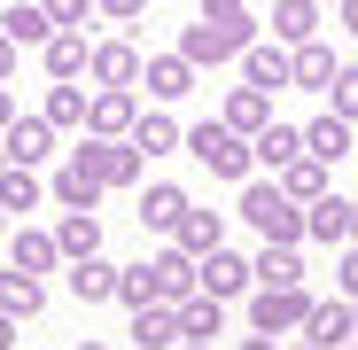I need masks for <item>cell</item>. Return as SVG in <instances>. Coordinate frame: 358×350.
<instances>
[{"label": "cell", "instance_id": "cell-24", "mask_svg": "<svg viewBox=\"0 0 358 350\" xmlns=\"http://www.w3.org/2000/svg\"><path fill=\"white\" fill-rule=\"evenodd\" d=\"M148 272H156V288H164V304H179V296H195V257L179 249V242H164V249L148 257Z\"/></svg>", "mask_w": 358, "mask_h": 350}, {"label": "cell", "instance_id": "cell-50", "mask_svg": "<svg viewBox=\"0 0 358 350\" xmlns=\"http://www.w3.org/2000/svg\"><path fill=\"white\" fill-rule=\"evenodd\" d=\"M0 226H8V210H0Z\"/></svg>", "mask_w": 358, "mask_h": 350}, {"label": "cell", "instance_id": "cell-21", "mask_svg": "<svg viewBox=\"0 0 358 350\" xmlns=\"http://www.w3.org/2000/svg\"><path fill=\"white\" fill-rule=\"evenodd\" d=\"M327 187H335V163H320L312 148L296 156V163H280V195H288V203H320Z\"/></svg>", "mask_w": 358, "mask_h": 350}, {"label": "cell", "instance_id": "cell-33", "mask_svg": "<svg viewBox=\"0 0 358 350\" xmlns=\"http://www.w3.org/2000/svg\"><path fill=\"white\" fill-rule=\"evenodd\" d=\"M179 210H187V195H179V187H164V180H156V187H141V226H148V233H171V226H179Z\"/></svg>", "mask_w": 358, "mask_h": 350}, {"label": "cell", "instance_id": "cell-5", "mask_svg": "<svg viewBox=\"0 0 358 350\" xmlns=\"http://www.w3.org/2000/svg\"><path fill=\"white\" fill-rule=\"evenodd\" d=\"M350 233H358V203L350 195H320V203H304V242H320V249H343L350 242Z\"/></svg>", "mask_w": 358, "mask_h": 350}, {"label": "cell", "instance_id": "cell-35", "mask_svg": "<svg viewBox=\"0 0 358 350\" xmlns=\"http://www.w3.org/2000/svg\"><path fill=\"white\" fill-rule=\"evenodd\" d=\"M31 203H39V171H31V163H0V210L16 218V210H31Z\"/></svg>", "mask_w": 358, "mask_h": 350}, {"label": "cell", "instance_id": "cell-49", "mask_svg": "<svg viewBox=\"0 0 358 350\" xmlns=\"http://www.w3.org/2000/svg\"><path fill=\"white\" fill-rule=\"evenodd\" d=\"M71 350H109V342H71Z\"/></svg>", "mask_w": 358, "mask_h": 350}, {"label": "cell", "instance_id": "cell-11", "mask_svg": "<svg viewBox=\"0 0 358 350\" xmlns=\"http://www.w3.org/2000/svg\"><path fill=\"white\" fill-rule=\"evenodd\" d=\"M179 54H187V63L195 71H218V63H234V54H242V39H234L226 24H179Z\"/></svg>", "mask_w": 358, "mask_h": 350}, {"label": "cell", "instance_id": "cell-1", "mask_svg": "<svg viewBox=\"0 0 358 350\" xmlns=\"http://www.w3.org/2000/svg\"><path fill=\"white\" fill-rule=\"evenodd\" d=\"M179 148H187V156L210 171V180H234V187H242L250 171H257V148H250L242 133H234L226 117H195V125L179 133Z\"/></svg>", "mask_w": 358, "mask_h": 350}, {"label": "cell", "instance_id": "cell-51", "mask_svg": "<svg viewBox=\"0 0 358 350\" xmlns=\"http://www.w3.org/2000/svg\"><path fill=\"white\" fill-rule=\"evenodd\" d=\"M0 163H8V148H0Z\"/></svg>", "mask_w": 358, "mask_h": 350}, {"label": "cell", "instance_id": "cell-46", "mask_svg": "<svg viewBox=\"0 0 358 350\" xmlns=\"http://www.w3.org/2000/svg\"><path fill=\"white\" fill-rule=\"evenodd\" d=\"M16 327H24V319H8V312H0V350H16Z\"/></svg>", "mask_w": 358, "mask_h": 350}, {"label": "cell", "instance_id": "cell-42", "mask_svg": "<svg viewBox=\"0 0 358 350\" xmlns=\"http://www.w3.org/2000/svg\"><path fill=\"white\" fill-rule=\"evenodd\" d=\"M16 63H24V47H16L8 31H0V86H8V78H16Z\"/></svg>", "mask_w": 358, "mask_h": 350}, {"label": "cell", "instance_id": "cell-7", "mask_svg": "<svg viewBox=\"0 0 358 350\" xmlns=\"http://www.w3.org/2000/svg\"><path fill=\"white\" fill-rule=\"evenodd\" d=\"M141 94L156 101V109H171V101H187L195 94V63H187V54H148V63H141Z\"/></svg>", "mask_w": 358, "mask_h": 350}, {"label": "cell", "instance_id": "cell-12", "mask_svg": "<svg viewBox=\"0 0 358 350\" xmlns=\"http://www.w3.org/2000/svg\"><path fill=\"white\" fill-rule=\"evenodd\" d=\"M0 148H8V163H31V171H39L47 156H63V133H55L47 117H16V125L0 133Z\"/></svg>", "mask_w": 358, "mask_h": 350}, {"label": "cell", "instance_id": "cell-14", "mask_svg": "<svg viewBox=\"0 0 358 350\" xmlns=\"http://www.w3.org/2000/svg\"><path fill=\"white\" fill-rule=\"evenodd\" d=\"M63 288H71V296L78 304H117V265L94 249V257H71L63 265Z\"/></svg>", "mask_w": 358, "mask_h": 350}, {"label": "cell", "instance_id": "cell-6", "mask_svg": "<svg viewBox=\"0 0 358 350\" xmlns=\"http://www.w3.org/2000/svg\"><path fill=\"white\" fill-rule=\"evenodd\" d=\"M195 288L203 296H218V304H234V296H250V257L242 249H210V257H195Z\"/></svg>", "mask_w": 358, "mask_h": 350}, {"label": "cell", "instance_id": "cell-13", "mask_svg": "<svg viewBox=\"0 0 358 350\" xmlns=\"http://www.w3.org/2000/svg\"><path fill=\"white\" fill-rule=\"evenodd\" d=\"M335 71H343V54H335L327 39H304V47H288V86H304V94H327V86H335Z\"/></svg>", "mask_w": 358, "mask_h": 350}, {"label": "cell", "instance_id": "cell-41", "mask_svg": "<svg viewBox=\"0 0 358 350\" xmlns=\"http://www.w3.org/2000/svg\"><path fill=\"white\" fill-rule=\"evenodd\" d=\"M335 288L358 304V242H343V265H335Z\"/></svg>", "mask_w": 358, "mask_h": 350}, {"label": "cell", "instance_id": "cell-2", "mask_svg": "<svg viewBox=\"0 0 358 350\" xmlns=\"http://www.w3.org/2000/svg\"><path fill=\"white\" fill-rule=\"evenodd\" d=\"M242 218L257 242H304V203H288L280 180H242Z\"/></svg>", "mask_w": 358, "mask_h": 350}, {"label": "cell", "instance_id": "cell-8", "mask_svg": "<svg viewBox=\"0 0 358 350\" xmlns=\"http://www.w3.org/2000/svg\"><path fill=\"white\" fill-rule=\"evenodd\" d=\"M141 63H148V54L133 47V31H125V39H94L86 86H141Z\"/></svg>", "mask_w": 358, "mask_h": 350}, {"label": "cell", "instance_id": "cell-38", "mask_svg": "<svg viewBox=\"0 0 358 350\" xmlns=\"http://www.w3.org/2000/svg\"><path fill=\"white\" fill-rule=\"evenodd\" d=\"M327 109L358 125V63H343V71H335V86H327Z\"/></svg>", "mask_w": 358, "mask_h": 350}, {"label": "cell", "instance_id": "cell-32", "mask_svg": "<svg viewBox=\"0 0 358 350\" xmlns=\"http://www.w3.org/2000/svg\"><path fill=\"white\" fill-rule=\"evenodd\" d=\"M242 54H250V86H265V94L288 86V47H280V39H250Z\"/></svg>", "mask_w": 358, "mask_h": 350}, {"label": "cell", "instance_id": "cell-53", "mask_svg": "<svg viewBox=\"0 0 358 350\" xmlns=\"http://www.w3.org/2000/svg\"><path fill=\"white\" fill-rule=\"evenodd\" d=\"M125 350H133V342H125Z\"/></svg>", "mask_w": 358, "mask_h": 350}, {"label": "cell", "instance_id": "cell-29", "mask_svg": "<svg viewBox=\"0 0 358 350\" xmlns=\"http://www.w3.org/2000/svg\"><path fill=\"white\" fill-rule=\"evenodd\" d=\"M304 148H312L320 163H343V156H350V117H335V109H320L312 125H304Z\"/></svg>", "mask_w": 358, "mask_h": 350}, {"label": "cell", "instance_id": "cell-45", "mask_svg": "<svg viewBox=\"0 0 358 350\" xmlns=\"http://www.w3.org/2000/svg\"><path fill=\"white\" fill-rule=\"evenodd\" d=\"M8 125H16V94L0 86V133H8Z\"/></svg>", "mask_w": 358, "mask_h": 350}, {"label": "cell", "instance_id": "cell-34", "mask_svg": "<svg viewBox=\"0 0 358 350\" xmlns=\"http://www.w3.org/2000/svg\"><path fill=\"white\" fill-rule=\"evenodd\" d=\"M0 31H8L16 47H47V39H55V24H47V8H39V0H24V8H8V16H0Z\"/></svg>", "mask_w": 358, "mask_h": 350}, {"label": "cell", "instance_id": "cell-23", "mask_svg": "<svg viewBox=\"0 0 358 350\" xmlns=\"http://www.w3.org/2000/svg\"><path fill=\"white\" fill-rule=\"evenodd\" d=\"M39 63H47V78H86V63H94V39H86V31H55V39L39 47Z\"/></svg>", "mask_w": 358, "mask_h": 350}, {"label": "cell", "instance_id": "cell-48", "mask_svg": "<svg viewBox=\"0 0 358 350\" xmlns=\"http://www.w3.org/2000/svg\"><path fill=\"white\" fill-rule=\"evenodd\" d=\"M280 350H320V342H312V335H304V342H280Z\"/></svg>", "mask_w": 358, "mask_h": 350}, {"label": "cell", "instance_id": "cell-39", "mask_svg": "<svg viewBox=\"0 0 358 350\" xmlns=\"http://www.w3.org/2000/svg\"><path fill=\"white\" fill-rule=\"evenodd\" d=\"M39 8H47L55 31H86V24H94V0H39Z\"/></svg>", "mask_w": 358, "mask_h": 350}, {"label": "cell", "instance_id": "cell-44", "mask_svg": "<svg viewBox=\"0 0 358 350\" xmlns=\"http://www.w3.org/2000/svg\"><path fill=\"white\" fill-rule=\"evenodd\" d=\"M335 24H343V31H358V0H335Z\"/></svg>", "mask_w": 358, "mask_h": 350}, {"label": "cell", "instance_id": "cell-19", "mask_svg": "<svg viewBox=\"0 0 358 350\" xmlns=\"http://www.w3.org/2000/svg\"><path fill=\"white\" fill-rule=\"evenodd\" d=\"M125 342H133V350H171V342H179V304H141V312H125Z\"/></svg>", "mask_w": 358, "mask_h": 350}, {"label": "cell", "instance_id": "cell-20", "mask_svg": "<svg viewBox=\"0 0 358 350\" xmlns=\"http://www.w3.org/2000/svg\"><path fill=\"white\" fill-rule=\"evenodd\" d=\"M8 265L47 280L55 265H63V249H55V226H16V233H8Z\"/></svg>", "mask_w": 358, "mask_h": 350}, {"label": "cell", "instance_id": "cell-27", "mask_svg": "<svg viewBox=\"0 0 358 350\" xmlns=\"http://www.w3.org/2000/svg\"><path fill=\"white\" fill-rule=\"evenodd\" d=\"M101 195H109V187L94 180V171H86V163H71V156H63V163H55V203H63V210H94Z\"/></svg>", "mask_w": 358, "mask_h": 350}, {"label": "cell", "instance_id": "cell-9", "mask_svg": "<svg viewBox=\"0 0 358 350\" xmlns=\"http://www.w3.org/2000/svg\"><path fill=\"white\" fill-rule=\"evenodd\" d=\"M133 117H141V94H133V86H94V101H86V133L125 140V133H133Z\"/></svg>", "mask_w": 358, "mask_h": 350}, {"label": "cell", "instance_id": "cell-16", "mask_svg": "<svg viewBox=\"0 0 358 350\" xmlns=\"http://www.w3.org/2000/svg\"><path fill=\"white\" fill-rule=\"evenodd\" d=\"M86 101H94L86 78H47V109L39 117H47L55 133H86Z\"/></svg>", "mask_w": 358, "mask_h": 350}, {"label": "cell", "instance_id": "cell-30", "mask_svg": "<svg viewBox=\"0 0 358 350\" xmlns=\"http://www.w3.org/2000/svg\"><path fill=\"white\" fill-rule=\"evenodd\" d=\"M55 249H63V265H71V257H94V249H101V218H94V210H63Z\"/></svg>", "mask_w": 358, "mask_h": 350}, {"label": "cell", "instance_id": "cell-36", "mask_svg": "<svg viewBox=\"0 0 358 350\" xmlns=\"http://www.w3.org/2000/svg\"><path fill=\"white\" fill-rule=\"evenodd\" d=\"M117 304H125V312H141V304H164L156 272H148V265H117Z\"/></svg>", "mask_w": 358, "mask_h": 350}, {"label": "cell", "instance_id": "cell-37", "mask_svg": "<svg viewBox=\"0 0 358 350\" xmlns=\"http://www.w3.org/2000/svg\"><path fill=\"white\" fill-rule=\"evenodd\" d=\"M195 16H203V24H226V31L242 39V47H250V31H257V24H250V0H203Z\"/></svg>", "mask_w": 358, "mask_h": 350}, {"label": "cell", "instance_id": "cell-4", "mask_svg": "<svg viewBox=\"0 0 358 350\" xmlns=\"http://www.w3.org/2000/svg\"><path fill=\"white\" fill-rule=\"evenodd\" d=\"M312 288H250V327L257 335H304Z\"/></svg>", "mask_w": 358, "mask_h": 350}, {"label": "cell", "instance_id": "cell-18", "mask_svg": "<svg viewBox=\"0 0 358 350\" xmlns=\"http://www.w3.org/2000/svg\"><path fill=\"white\" fill-rule=\"evenodd\" d=\"M304 335H312L320 350H343V342H358V304H350V296H327V304H312Z\"/></svg>", "mask_w": 358, "mask_h": 350}, {"label": "cell", "instance_id": "cell-15", "mask_svg": "<svg viewBox=\"0 0 358 350\" xmlns=\"http://www.w3.org/2000/svg\"><path fill=\"white\" fill-rule=\"evenodd\" d=\"M164 242H179L187 257H210V249H226V218H218V210H203V203H187V210H179V226L164 233Z\"/></svg>", "mask_w": 358, "mask_h": 350}, {"label": "cell", "instance_id": "cell-43", "mask_svg": "<svg viewBox=\"0 0 358 350\" xmlns=\"http://www.w3.org/2000/svg\"><path fill=\"white\" fill-rule=\"evenodd\" d=\"M234 350H280V335H257V327H250V335L234 342Z\"/></svg>", "mask_w": 358, "mask_h": 350}, {"label": "cell", "instance_id": "cell-31", "mask_svg": "<svg viewBox=\"0 0 358 350\" xmlns=\"http://www.w3.org/2000/svg\"><path fill=\"white\" fill-rule=\"evenodd\" d=\"M250 148H257V163H265V171H280V163L304 156V125H280V117H273V125H265Z\"/></svg>", "mask_w": 358, "mask_h": 350}, {"label": "cell", "instance_id": "cell-17", "mask_svg": "<svg viewBox=\"0 0 358 350\" xmlns=\"http://www.w3.org/2000/svg\"><path fill=\"white\" fill-rule=\"evenodd\" d=\"M218 117H226V125H234V133H242V140H257V133L273 125V94L242 78V86H226V109H218Z\"/></svg>", "mask_w": 358, "mask_h": 350}, {"label": "cell", "instance_id": "cell-47", "mask_svg": "<svg viewBox=\"0 0 358 350\" xmlns=\"http://www.w3.org/2000/svg\"><path fill=\"white\" fill-rule=\"evenodd\" d=\"M171 350H218V342H187V335H179V342H171Z\"/></svg>", "mask_w": 358, "mask_h": 350}, {"label": "cell", "instance_id": "cell-10", "mask_svg": "<svg viewBox=\"0 0 358 350\" xmlns=\"http://www.w3.org/2000/svg\"><path fill=\"white\" fill-rule=\"evenodd\" d=\"M250 288H304V242H257Z\"/></svg>", "mask_w": 358, "mask_h": 350}, {"label": "cell", "instance_id": "cell-40", "mask_svg": "<svg viewBox=\"0 0 358 350\" xmlns=\"http://www.w3.org/2000/svg\"><path fill=\"white\" fill-rule=\"evenodd\" d=\"M141 8H148V0H94V24H117V31H133V24H141Z\"/></svg>", "mask_w": 358, "mask_h": 350}, {"label": "cell", "instance_id": "cell-22", "mask_svg": "<svg viewBox=\"0 0 358 350\" xmlns=\"http://www.w3.org/2000/svg\"><path fill=\"white\" fill-rule=\"evenodd\" d=\"M265 31H273L280 47H304V39H320V0H273Z\"/></svg>", "mask_w": 358, "mask_h": 350}, {"label": "cell", "instance_id": "cell-52", "mask_svg": "<svg viewBox=\"0 0 358 350\" xmlns=\"http://www.w3.org/2000/svg\"><path fill=\"white\" fill-rule=\"evenodd\" d=\"M343 350H358V342H343Z\"/></svg>", "mask_w": 358, "mask_h": 350}, {"label": "cell", "instance_id": "cell-26", "mask_svg": "<svg viewBox=\"0 0 358 350\" xmlns=\"http://www.w3.org/2000/svg\"><path fill=\"white\" fill-rule=\"evenodd\" d=\"M39 304H47V280L39 272H0V312H8V319H39Z\"/></svg>", "mask_w": 358, "mask_h": 350}, {"label": "cell", "instance_id": "cell-3", "mask_svg": "<svg viewBox=\"0 0 358 350\" xmlns=\"http://www.w3.org/2000/svg\"><path fill=\"white\" fill-rule=\"evenodd\" d=\"M63 156H71V163H86V171H94L101 187H141V163H148V156L133 148V133H125V140H101V133H78V140H71Z\"/></svg>", "mask_w": 358, "mask_h": 350}, {"label": "cell", "instance_id": "cell-25", "mask_svg": "<svg viewBox=\"0 0 358 350\" xmlns=\"http://www.w3.org/2000/svg\"><path fill=\"white\" fill-rule=\"evenodd\" d=\"M179 335H187V342H218V335H226V304L203 296V288H195V296H179Z\"/></svg>", "mask_w": 358, "mask_h": 350}, {"label": "cell", "instance_id": "cell-28", "mask_svg": "<svg viewBox=\"0 0 358 350\" xmlns=\"http://www.w3.org/2000/svg\"><path fill=\"white\" fill-rule=\"evenodd\" d=\"M179 133H187V125H179L171 109H141V117H133V148H141V156H171Z\"/></svg>", "mask_w": 358, "mask_h": 350}]
</instances>
